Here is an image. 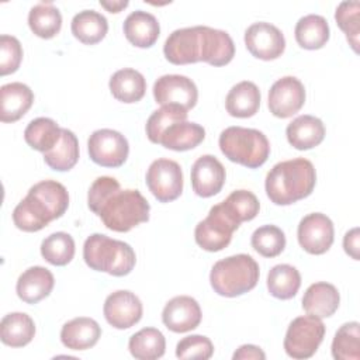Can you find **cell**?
I'll use <instances>...</instances> for the list:
<instances>
[{
	"instance_id": "obj_32",
	"label": "cell",
	"mask_w": 360,
	"mask_h": 360,
	"mask_svg": "<svg viewBox=\"0 0 360 360\" xmlns=\"http://www.w3.org/2000/svg\"><path fill=\"white\" fill-rule=\"evenodd\" d=\"M45 163L56 172L70 170L79 160V141L76 135L66 128H62L59 142L49 152L44 153Z\"/></svg>"
},
{
	"instance_id": "obj_19",
	"label": "cell",
	"mask_w": 360,
	"mask_h": 360,
	"mask_svg": "<svg viewBox=\"0 0 360 360\" xmlns=\"http://www.w3.org/2000/svg\"><path fill=\"white\" fill-rule=\"evenodd\" d=\"M55 285L53 274L42 267L32 266L20 274L15 285V291L20 300L27 304H37L46 298Z\"/></svg>"
},
{
	"instance_id": "obj_31",
	"label": "cell",
	"mask_w": 360,
	"mask_h": 360,
	"mask_svg": "<svg viewBox=\"0 0 360 360\" xmlns=\"http://www.w3.org/2000/svg\"><path fill=\"white\" fill-rule=\"evenodd\" d=\"M295 41L304 49H321L329 41V25L325 17L308 14L298 20L294 30Z\"/></svg>"
},
{
	"instance_id": "obj_3",
	"label": "cell",
	"mask_w": 360,
	"mask_h": 360,
	"mask_svg": "<svg viewBox=\"0 0 360 360\" xmlns=\"http://www.w3.org/2000/svg\"><path fill=\"white\" fill-rule=\"evenodd\" d=\"M83 259L90 269L115 277L129 274L136 263L135 252L128 243L103 233H93L86 239Z\"/></svg>"
},
{
	"instance_id": "obj_38",
	"label": "cell",
	"mask_w": 360,
	"mask_h": 360,
	"mask_svg": "<svg viewBox=\"0 0 360 360\" xmlns=\"http://www.w3.org/2000/svg\"><path fill=\"white\" fill-rule=\"evenodd\" d=\"M224 211L233 219L238 225L245 221H252L260 210V202L257 197L248 190L232 191L222 202Z\"/></svg>"
},
{
	"instance_id": "obj_33",
	"label": "cell",
	"mask_w": 360,
	"mask_h": 360,
	"mask_svg": "<svg viewBox=\"0 0 360 360\" xmlns=\"http://www.w3.org/2000/svg\"><path fill=\"white\" fill-rule=\"evenodd\" d=\"M62 135V128L52 120L46 117H39L32 120L25 131L24 139L25 142L38 152H49L59 142Z\"/></svg>"
},
{
	"instance_id": "obj_11",
	"label": "cell",
	"mask_w": 360,
	"mask_h": 360,
	"mask_svg": "<svg viewBox=\"0 0 360 360\" xmlns=\"http://www.w3.org/2000/svg\"><path fill=\"white\" fill-rule=\"evenodd\" d=\"M245 45L255 58L273 60L283 55L285 49V38L276 25L259 21L245 31Z\"/></svg>"
},
{
	"instance_id": "obj_42",
	"label": "cell",
	"mask_w": 360,
	"mask_h": 360,
	"mask_svg": "<svg viewBox=\"0 0 360 360\" xmlns=\"http://www.w3.org/2000/svg\"><path fill=\"white\" fill-rule=\"evenodd\" d=\"M250 243L259 255L276 257L285 248V235L276 225H263L253 232Z\"/></svg>"
},
{
	"instance_id": "obj_47",
	"label": "cell",
	"mask_w": 360,
	"mask_h": 360,
	"mask_svg": "<svg viewBox=\"0 0 360 360\" xmlns=\"http://www.w3.org/2000/svg\"><path fill=\"white\" fill-rule=\"evenodd\" d=\"M233 360H246V359H255V360H264L266 354L264 352L255 345H242L235 353Z\"/></svg>"
},
{
	"instance_id": "obj_39",
	"label": "cell",
	"mask_w": 360,
	"mask_h": 360,
	"mask_svg": "<svg viewBox=\"0 0 360 360\" xmlns=\"http://www.w3.org/2000/svg\"><path fill=\"white\" fill-rule=\"evenodd\" d=\"M332 356L336 360L360 359V325L359 322L343 323L335 333L332 342Z\"/></svg>"
},
{
	"instance_id": "obj_5",
	"label": "cell",
	"mask_w": 360,
	"mask_h": 360,
	"mask_svg": "<svg viewBox=\"0 0 360 360\" xmlns=\"http://www.w3.org/2000/svg\"><path fill=\"white\" fill-rule=\"evenodd\" d=\"M218 142L225 158L248 169L260 167L270 155L269 139L253 128L229 127L221 132Z\"/></svg>"
},
{
	"instance_id": "obj_18",
	"label": "cell",
	"mask_w": 360,
	"mask_h": 360,
	"mask_svg": "<svg viewBox=\"0 0 360 360\" xmlns=\"http://www.w3.org/2000/svg\"><path fill=\"white\" fill-rule=\"evenodd\" d=\"M201 60L211 66H225L235 56V44L226 31L200 25Z\"/></svg>"
},
{
	"instance_id": "obj_40",
	"label": "cell",
	"mask_w": 360,
	"mask_h": 360,
	"mask_svg": "<svg viewBox=\"0 0 360 360\" xmlns=\"http://www.w3.org/2000/svg\"><path fill=\"white\" fill-rule=\"evenodd\" d=\"M187 120V110L176 104L162 105L146 121V136L152 143H159L162 134L173 124Z\"/></svg>"
},
{
	"instance_id": "obj_41",
	"label": "cell",
	"mask_w": 360,
	"mask_h": 360,
	"mask_svg": "<svg viewBox=\"0 0 360 360\" xmlns=\"http://www.w3.org/2000/svg\"><path fill=\"white\" fill-rule=\"evenodd\" d=\"M41 255L53 266H66L75 256V240L66 232H55L42 240Z\"/></svg>"
},
{
	"instance_id": "obj_46",
	"label": "cell",
	"mask_w": 360,
	"mask_h": 360,
	"mask_svg": "<svg viewBox=\"0 0 360 360\" xmlns=\"http://www.w3.org/2000/svg\"><path fill=\"white\" fill-rule=\"evenodd\" d=\"M360 231L359 228H353L350 231L346 232L345 238H343V248H345V252L354 260H359L360 255H359V250H360Z\"/></svg>"
},
{
	"instance_id": "obj_24",
	"label": "cell",
	"mask_w": 360,
	"mask_h": 360,
	"mask_svg": "<svg viewBox=\"0 0 360 360\" xmlns=\"http://www.w3.org/2000/svg\"><path fill=\"white\" fill-rule=\"evenodd\" d=\"M100 336V325L87 316H79L66 322L60 330V340L70 350H87L98 342Z\"/></svg>"
},
{
	"instance_id": "obj_43",
	"label": "cell",
	"mask_w": 360,
	"mask_h": 360,
	"mask_svg": "<svg viewBox=\"0 0 360 360\" xmlns=\"http://www.w3.org/2000/svg\"><path fill=\"white\" fill-rule=\"evenodd\" d=\"M335 20L339 28L346 34L349 45L354 52H359V34H360V3L342 1L335 13Z\"/></svg>"
},
{
	"instance_id": "obj_4",
	"label": "cell",
	"mask_w": 360,
	"mask_h": 360,
	"mask_svg": "<svg viewBox=\"0 0 360 360\" xmlns=\"http://www.w3.org/2000/svg\"><path fill=\"white\" fill-rule=\"evenodd\" d=\"M260 270L256 260L245 253L218 260L210 273L212 290L222 297H238L253 290L259 281Z\"/></svg>"
},
{
	"instance_id": "obj_20",
	"label": "cell",
	"mask_w": 360,
	"mask_h": 360,
	"mask_svg": "<svg viewBox=\"0 0 360 360\" xmlns=\"http://www.w3.org/2000/svg\"><path fill=\"white\" fill-rule=\"evenodd\" d=\"M0 101L1 122H15L31 108L34 103V93L27 84L13 82L0 87Z\"/></svg>"
},
{
	"instance_id": "obj_34",
	"label": "cell",
	"mask_w": 360,
	"mask_h": 360,
	"mask_svg": "<svg viewBox=\"0 0 360 360\" xmlns=\"http://www.w3.org/2000/svg\"><path fill=\"white\" fill-rule=\"evenodd\" d=\"M128 349L135 359L155 360L165 354L166 340L159 329L143 328L129 338Z\"/></svg>"
},
{
	"instance_id": "obj_36",
	"label": "cell",
	"mask_w": 360,
	"mask_h": 360,
	"mask_svg": "<svg viewBox=\"0 0 360 360\" xmlns=\"http://www.w3.org/2000/svg\"><path fill=\"white\" fill-rule=\"evenodd\" d=\"M28 25L37 37L49 39L60 31L62 14L52 3H39L30 10Z\"/></svg>"
},
{
	"instance_id": "obj_28",
	"label": "cell",
	"mask_w": 360,
	"mask_h": 360,
	"mask_svg": "<svg viewBox=\"0 0 360 360\" xmlns=\"http://www.w3.org/2000/svg\"><path fill=\"white\" fill-rule=\"evenodd\" d=\"M205 138V129L195 122L181 121L170 125L160 136V145L166 149L183 152L198 146Z\"/></svg>"
},
{
	"instance_id": "obj_13",
	"label": "cell",
	"mask_w": 360,
	"mask_h": 360,
	"mask_svg": "<svg viewBox=\"0 0 360 360\" xmlns=\"http://www.w3.org/2000/svg\"><path fill=\"white\" fill-rule=\"evenodd\" d=\"M305 103V87L294 76H284L269 90V110L277 118H288Z\"/></svg>"
},
{
	"instance_id": "obj_30",
	"label": "cell",
	"mask_w": 360,
	"mask_h": 360,
	"mask_svg": "<svg viewBox=\"0 0 360 360\" xmlns=\"http://www.w3.org/2000/svg\"><path fill=\"white\" fill-rule=\"evenodd\" d=\"M70 30L73 37L82 44L94 45L107 35L108 21L98 11L83 10L73 17Z\"/></svg>"
},
{
	"instance_id": "obj_15",
	"label": "cell",
	"mask_w": 360,
	"mask_h": 360,
	"mask_svg": "<svg viewBox=\"0 0 360 360\" xmlns=\"http://www.w3.org/2000/svg\"><path fill=\"white\" fill-rule=\"evenodd\" d=\"M166 59L173 65H188L201 60L200 25L173 31L163 45Z\"/></svg>"
},
{
	"instance_id": "obj_45",
	"label": "cell",
	"mask_w": 360,
	"mask_h": 360,
	"mask_svg": "<svg viewBox=\"0 0 360 360\" xmlns=\"http://www.w3.org/2000/svg\"><path fill=\"white\" fill-rule=\"evenodd\" d=\"M22 60V48L20 41L13 37L3 34L0 37V75L6 76L14 73Z\"/></svg>"
},
{
	"instance_id": "obj_26",
	"label": "cell",
	"mask_w": 360,
	"mask_h": 360,
	"mask_svg": "<svg viewBox=\"0 0 360 360\" xmlns=\"http://www.w3.org/2000/svg\"><path fill=\"white\" fill-rule=\"evenodd\" d=\"M260 90L249 80L235 84L226 94L225 107L229 115L236 118L253 117L260 107Z\"/></svg>"
},
{
	"instance_id": "obj_44",
	"label": "cell",
	"mask_w": 360,
	"mask_h": 360,
	"mask_svg": "<svg viewBox=\"0 0 360 360\" xmlns=\"http://www.w3.org/2000/svg\"><path fill=\"white\" fill-rule=\"evenodd\" d=\"M214 353L212 342L202 335H191L183 338L176 346V356L179 359H200L207 360Z\"/></svg>"
},
{
	"instance_id": "obj_10",
	"label": "cell",
	"mask_w": 360,
	"mask_h": 360,
	"mask_svg": "<svg viewBox=\"0 0 360 360\" xmlns=\"http://www.w3.org/2000/svg\"><path fill=\"white\" fill-rule=\"evenodd\" d=\"M297 238L300 246L305 252L311 255H323L333 243V222L325 214H308L298 224Z\"/></svg>"
},
{
	"instance_id": "obj_14",
	"label": "cell",
	"mask_w": 360,
	"mask_h": 360,
	"mask_svg": "<svg viewBox=\"0 0 360 360\" xmlns=\"http://www.w3.org/2000/svg\"><path fill=\"white\" fill-rule=\"evenodd\" d=\"M105 321L115 329H128L142 318L143 307L141 300L128 290L111 292L103 307Z\"/></svg>"
},
{
	"instance_id": "obj_27",
	"label": "cell",
	"mask_w": 360,
	"mask_h": 360,
	"mask_svg": "<svg viewBox=\"0 0 360 360\" xmlns=\"http://www.w3.org/2000/svg\"><path fill=\"white\" fill-rule=\"evenodd\" d=\"M110 91L118 101L131 104L139 101L146 91V80L135 69L124 68L110 77Z\"/></svg>"
},
{
	"instance_id": "obj_6",
	"label": "cell",
	"mask_w": 360,
	"mask_h": 360,
	"mask_svg": "<svg viewBox=\"0 0 360 360\" xmlns=\"http://www.w3.org/2000/svg\"><path fill=\"white\" fill-rule=\"evenodd\" d=\"M325 336V325L321 318L302 315L295 318L285 333L284 350L292 359H309L315 354Z\"/></svg>"
},
{
	"instance_id": "obj_7",
	"label": "cell",
	"mask_w": 360,
	"mask_h": 360,
	"mask_svg": "<svg viewBox=\"0 0 360 360\" xmlns=\"http://www.w3.org/2000/svg\"><path fill=\"white\" fill-rule=\"evenodd\" d=\"M238 228L239 225L231 219L219 202L210 210L205 219L197 224L194 238L197 245L204 250L219 252L231 243L232 233Z\"/></svg>"
},
{
	"instance_id": "obj_37",
	"label": "cell",
	"mask_w": 360,
	"mask_h": 360,
	"mask_svg": "<svg viewBox=\"0 0 360 360\" xmlns=\"http://www.w3.org/2000/svg\"><path fill=\"white\" fill-rule=\"evenodd\" d=\"M28 193L38 197L51 211L53 219L60 218L69 207V194L63 184L55 180H42L34 184Z\"/></svg>"
},
{
	"instance_id": "obj_12",
	"label": "cell",
	"mask_w": 360,
	"mask_h": 360,
	"mask_svg": "<svg viewBox=\"0 0 360 360\" xmlns=\"http://www.w3.org/2000/svg\"><path fill=\"white\" fill-rule=\"evenodd\" d=\"M153 97L160 105L176 104L188 111L197 104L198 90L187 76L163 75L153 84Z\"/></svg>"
},
{
	"instance_id": "obj_22",
	"label": "cell",
	"mask_w": 360,
	"mask_h": 360,
	"mask_svg": "<svg viewBox=\"0 0 360 360\" xmlns=\"http://www.w3.org/2000/svg\"><path fill=\"white\" fill-rule=\"evenodd\" d=\"M288 143L298 150H308L318 146L325 138L323 122L314 115H300L285 129Z\"/></svg>"
},
{
	"instance_id": "obj_1",
	"label": "cell",
	"mask_w": 360,
	"mask_h": 360,
	"mask_svg": "<svg viewBox=\"0 0 360 360\" xmlns=\"http://www.w3.org/2000/svg\"><path fill=\"white\" fill-rule=\"evenodd\" d=\"M89 208L101 218L105 228L114 232H128L149 219L148 200L132 188L121 190L117 179L97 177L89 188Z\"/></svg>"
},
{
	"instance_id": "obj_2",
	"label": "cell",
	"mask_w": 360,
	"mask_h": 360,
	"mask_svg": "<svg viewBox=\"0 0 360 360\" xmlns=\"http://www.w3.org/2000/svg\"><path fill=\"white\" fill-rule=\"evenodd\" d=\"M314 165L304 158H295L274 165L266 176V194L276 205H290L308 197L315 187Z\"/></svg>"
},
{
	"instance_id": "obj_21",
	"label": "cell",
	"mask_w": 360,
	"mask_h": 360,
	"mask_svg": "<svg viewBox=\"0 0 360 360\" xmlns=\"http://www.w3.org/2000/svg\"><path fill=\"white\" fill-rule=\"evenodd\" d=\"M339 302L340 295L338 288L325 281L311 284L302 297L304 311L321 319L333 315L339 308Z\"/></svg>"
},
{
	"instance_id": "obj_23",
	"label": "cell",
	"mask_w": 360,
	"mask_h": 360,
	"mask_svg": "<svg viewBox=\"0 0 360 360\" xmlns=\"http://www.w3.org/2000/svg\"><path fill=\"white\" fill-rule=\"evenodd\" d=\"M125 38L138 48H150L159 38L160 25L156 17L148 11H132L122 25Z\"/></svg>"
},
{
	"instance_id": "obj_17",
	"label": "cell",
	"mask_w": 360,
	"mask_h": 360,
	"mask_svg": "<svg viewBox=\"0 0 360 360\" xmlns=\"http://www.w3.org/2000/svg\"><path fill=\"white\" fill-rule=\"evenodd\" d=\"M225 167L212 155L200 156L191 167V186L197 195L202 198L218 194L225 183Z\"/></svg>"
},
{
	"instance_id": "obj_35",
	"label": "cell",
	"mask_w": 360,
	"mask_h": 360,
	"mask_svg": "<svg viewBox=\"0 0 360 360\" xmlns=\"http://www.w3.org/2000/svg\"><path fill=\"white\" fill-rule=\"evenodd\" d=\"M301 287V274L291 264H277L267 274L269 292L278 300L295 297Z\"/></svg>"
},
{
	"instance_id": "obj_8",
	"label": "cell",
	"mask_w": 360,
	"mask_h": 360,
	"mask_svg": "<svg viewBox=\"0 0 360 360\" xmlns=\"http://www.w3.org/2000/svg\"><path fill=\"white\" fill-rule=\"evenodd\" d=\"M146 186L159 202H170L183 191V172L172 159H156L146 172Z\"/></svg>"
},
{
	"instance_id": "obj_16",
	"label": "cell",
	"mask_w": 360,
	"mask_h": 360,
	"mask_svg": "<svg viewBox=\"0 0 360 360\" xmlns=\"http://www.w3.org/2000/svg\"><path fill=\"white\" fill-rule=\"evenodd\" d=\"M200 304L188 295H177L167 301L162 311L165 326L176 333H184L195 329L201 322Z\"/></svg>"
},
{
	"instance_id": "obj_9",
	"label": "cell",
	"mask_w": 360,
	"mask_h": 360,
	"mask_svg": "<svg viewBox=\"0 0 360 360\" xmlns=\"http://www.w3.org/2000/svg\"><path fill=\"white\" fill-rule=\"evenodd\" d=\"M87 149L90 159L103 167L122 166L129 153L127 138L110 128L94 131L87 141Z\"/></svg>"
},
{
	"instance_id": "obj_25",
	"label": "cell",
	"mask_w": 360,
	"mask_h": 360,
	"mask_svg": "<svg viewBox=\"0 0 360 360\" xmlns=\"http://www.w3.org/2000/svg\"><path fill=\"white\" fill-rule=\"evenodd\" d=\"M13 221L14 225L24 232H37L53 221V217L38 197L28 193L14 208Z\"/></svg>"
},
{
	"instance_id": "obj_48",
	"label": "cell",
	"mask_w": 360,
	"mask_h": 360,
	"mask_svg": "<svg viewBox=\"0 0 360 360\" xmlns=\"http://www.w3.org/2000/svg\"><path fill=\"white\" fill-rule=\"evenodd\" d=\"M128 1L127 0H120V1H100V6L104 7L107 11L110 13H120L122 11L125 7H128Z\"/></svg>"
},
{
	"instance_id": "obj_29",
	"label": "cell",
	"mask_w": 360,
	"mask_h": 360,
	"mask_svg": "<svg viewBox=\"0 0 360 360\" xmlns=\"http://www.w3.org/2000/svg\"><path fill=\"white\" fill-rule=\"evenodd\" d=\"M35 335L32 318L24 312H11L3 316L0 322V339L10 347H22L28 345Z\"/></svg>"
}]
</instances>
